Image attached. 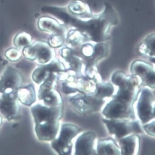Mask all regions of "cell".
Listing matches in <instances>:
<instances>
[{
	"instance_id": "8",
	"label": "cell",
	"mask_w": 155,
	"mask_h": 155,
	"mask_svg": "<svg viewBox=\"0 0 155 155\" xmlns=\"http://www.w3.org/2000/svg\"><path fill=\"white\" fill-rule=\"evenodd\" d=\"M118 87V90L114 98L132 106L139 94L138 79L135 77H127L125 81Z\"/></svg>"
},
{
	"instance_id": "14",
	"label": "cell",
	"mask_w": 155,
	"mask_h": 155,
	"mask_svg": "<svg viewBox=\"0 0 155 155\" xmlns=\"http://www.w3.org/2000/svg\"><path fill=\"white\" fill-rule=\"evenodd\" d=\"M96 135L92 132L82 134L77 139L75 145V155H95L94 148Z\"/></svg>"
},
{
	"instance_id": "23",
	"label": "cell",
	"mask_w": 155,
	"mask_h": 155,
	"mask_svg": "<svg viewBox=\"0 0 155 155\" xmlns=\"http://www.w3.org/2000/svg\"><path fill=\"white\" fill-rule=\"evenodd\" d=\"M6 58L12 62H16L19 61L21 58V53L19 49L16 48H11L6 50L5 52Z\"/></svg>"
},
{
	"instance_id": "5",
	"label": "cell",
	"mask_w": 155,
	"mask_h": 155,
	"mask_svg": "<svg viewBox=\"0 0 155 155\" xmlns=\"http://www.w3.org/2000/svg\"><path fill=\"white\" fill-rule=\"evenodd\" d=\"M31 111L33 117L35 125L47 122L58 121L63 116L62 105L49 107L40 104L31 107Z\"/></svg>"
},
{
	"instance_id": "27",
	"label": "cell",
	"mask_w": 155,
	"mask_h": 155,
	"mask_svg": "<svg viewBox=\"0 0 155 155\" xmlns=\"http://www.w3.org/2000/svg\"><path fill=\"white\" fill-rule=\"evenodd\" d=\"M107 53V49L104 47V45H99L97 46L95 50L94 61L95 62L97 61L100 58L106 55Z\"/></svg>"
},
{
	"instance_id": "30",
	"label": "cell",
	"mask_w": 155,
	"mask_h": 155,
	"mask_svg": "<svg viewBox=\"0 0 155 155\" xmlns=\"http://www.w3.org/2000/svg\"><path fill=\"white\" fill-rule=\"evenodd\" d=\"M82 52L86 56L90 57L94 54V49L91 45L87 44L82 48Z\"/></svg>"
},
{
	"instance_id": "12",
	"label": "cell",
	"mask_w": 155,
	"mask_h": 155,
	"mask_svg": "<svg viewBox=\"0 0 155 155\" xmlns=\"http://www.w3.org/2000/svg\"><path fill=\"white\" fill-rule=\"evenodd\" d=\"M65 71L63 64L58 59H54L50 63L39 66L33 73L32 79L39 84L43 82L52 73L64 72Z\"/></svg>"
},
{
	"instance_id": "29",
	"label": "cell",
	"mask_w": 155,
	"mask_h": 155,
	"mask_svg": "<svg viewBox=\"0 0 155 155\" xmlns=\"http://www.w3.org/2000/svg\"><path fill=\"white\" fill-rule=\"evenodd\" d=\"M144 128L147 133L151 136H155V122L154 121L144 126Z\"/></svg>"
},
{
	"instance_id": "10",
	"label": "cell",
	"mask_w": 155,
	"mask_h": 155,
	"mask_svg": "<svg viewBox=\"0 0 155 155\" xmlns=\"http://www.w3.org/2000/svg\"><path fill=\"white\" fill-rule=\"evenodd\" d=\"M103 114L109 119H121L133 116L131 105L114 98L106 105Z\"/></svg>"
},
{
	"instance_id": "25",
	"label": "cell",
	"mask_w": 155,
	"mask_h": 155,
	"mask_svg": "<svg viewBox=\"0 0 155 155\" xmlns=\"http://www.w3.org/2000/svg\"><path fill=\"white\" fill-rule=\"evenodd\" d=\"M127 77L124 72L122 71H118L113 74L111 81L113 84L116 85V86H119L125 81Z\"/></svg>"
},
{
	"instance_id": "4",
	"label": "cell",
	"mask_w": 155,
	"mask_h": 155,
	"mask_svg": "<svg viewBox=\"0 0 155 155\" xmlns=\"http://www.w3.org/2000/svg\"><path fill=\"white\" fill-rule=\"evenodd\" d=\"M109 133L118 139H121L130 134L140 133L142 132L140 125L135 121L120 119H103Z\"/></svg>"
},
{
	"instance_id": "32",
	"label": "cell",
	"mask_w": 155,
	"mask_h": 155,
	"mask_svg": "<svg viewBox=\"0 0 155 155\" xmlns=\"http://www.w3.org/2000/svg\"><path fill=\"white\" fill-rule=\"evenodd\" d=\"M2 117L1 115H0V127L1 126L2 124Z\"/></svg>"
},
{
	"instance_id": "11",
	"label": "cell",
	"mask_w": 155,
	"mask_h": 155,
	"mask_svg": "<svg viewBox=\"0 0 155 155\" xmlns=\"http://www.w3.org/2000/svg\"><path fill=\"white\" fill-rule=\"evenodd\" d=\"M74 106L82 112L98 111L103 104L102 99L94 95H81L75 96L71 99Z\"/></svg>"
},
{
	"instance_id": "15",
	"label": "cell",
	"mask_w": 155,
	"mask_h": 155,
	"mask_svg": "<svg viewBox=\"0 0 155 155\" xmlns=\"http://www.w3.org/2000/svg\"><path fill=\"white\" fill-rule=\"evenodd\" d=\"M35 125V134L38 139L43 141L54 140L59 130L58 121L47 122Z\"/></svg>"
},
{
	"instance_id": "1",
	"label": "cell",
	"mask_w": 155,
	"mask_h": 155,
	"mask_svg": "<svg viewBox=\"0 0 155 155\" xmlns=\"http://www.w3.org/2000/svg\"><path fill=\"white\" fill-rule=\"evenodd\" d=\"M58 78L55 73L49 75L41 85L38 93V97L43 101L45 105L49 107L62 105L61 94L55 89L57 84Z\"/></svg>"
},
{
	"instance_id": "16",
	"label": "cell",
	"mask_w": 155,
	"mask_h": 155,
	"mask_svg": "<svg viewBox=\"0 0 155 155\" xmlns=\"http://www.w3.org/2000/svg\"><path fill=\"white\" fill-rule=\"evenodd\" d=\"M38 29L41 31L64 36V28L56 20L48 16L39 18L38 22Z\"/></svg>"
},
{
	"instance_id": "13",
	"label": "cell",
	"mask_w": 155,
	"mask_h": 155,
	"mask_svg": "<svg viewBox=\"0 0 155 155\" xmlns=\"http://www.w3.org/2000/svg\"><path fill=\"white\" fill-rule=\"evenodd\" d=\"M131 70L133 75L140 77L144 84L151 88L155 87V72L150 64L137 61L133 63Z\"/></svg>"
},
{
	"instance_id": "31",
	"label": "cell",
	"mask_w": 155,
	"mask_h": 155,
	"mask_svg": "<svg viewBox=\"0 0 155 155\" xmlns=\"http://www.w3.org/2000/svg\"><path fill=\"white\" fill-rule=\"evenodd\" d=\"M61 54L62 57L66 61L72 56V51L68 48H64L62 49Z\"/></svg>"
},
{
	"instance_id": "28",
	"label": "cell",
	"mask_w": 155,
	"mask_h": 155,
	"mask_svg": "<svg viewBox=\"0 0 155 155\" xmlns=\"http://www.w3.org/2000/svg\"><path fill=\"white\" fill-rule=\"evenodd\" d=\"M81 35L78 32H74L73 33L70 34L68 35L67 38L69 43L71 44H78L79 43L80 41H81Z\"/></svg>"
},
{
	"instance_id": "26",
	"label": "cell",
	"mask_w": 155,
	"mask_h": 155,
	"mask_svg": "<svg viewBox=\"0 0 155 155\" xmlns=\"http://www.w3.org/2000/svg\"><path fill=\"white\" fill-rule=\"evenodd\" d=\"M84 6L81 2H74L70 6V10L74 14L81 15L84 14L83 13L85 12V7Z\"/></svg>"
},
{
	"instance_id": "22",
	"label": "cell",
	"mask_w": 155,
	"mask_h": 155,
	"mask_svg": "<svg viewBox=\"0 0 155 155\" xmlns=\"http://www.w3.org/2000/svg\"><path fill=\"white\" fill-rule=\"evenodd\" d=\"M140 46V52L142 54H149L150 56H154V35H150L147 38L146 43Z\"/></svg>"
},
{
	"instance_id": "7",
	"label": "cell",
	"mask_w": 155,
	"mask_h": 155,
	"mask_svg": "<svg viewBox=\"0 0 155 155\" xmlns=\"http://www.w3.org/2000/svg\"><path fill=\"white\" fill-rule=\"evenodd\" d=\"M137 115L143 124L150 121L155 117V100L148 89L142 92L137 105Z\"/></svg>"
},
{
	"instance_id": "18",
	"label": "cell",
	"mask_w": 155,
	"mask_h": 155,
	"mask_svg": "<svg viewBox=\"0 0 155 155\" xmlns=\"http://www.w3.org/2000/svg\"><path fill=\"white\" fill-rule=\"evenodd\" d=\"M18 100L22 104L30 106L36 101V94L33 84L21 87L17 90Z\"/></svg>"
},
{
	"instance_id": "21",
	"label": "cell",
	"mask_w": 155,
	"mask_h": 155,
	"mask_svg": "<svg viewBox=\"0 0 155 155\" xmlns=\"http://www.w3.org/2000/svg\"><path fill=\"white\" fill-rule=\"evenodd\" d=\"M114 88L109 83H100L97 84L95 89V96L100 99L109 97L113 94Z\"/></svg>"
},
{
	"instance_id": "19",
	"label": "cell",
	"mask_w": 155,
	"mask_h": 155,
	"mask_svg": "<svg viewBox=\"0 0 155 155\" xmlns=\"http://www.w3.org/2000/svg\"><path fill=\"white\" fill-rule=\"evenodd\" d=\"M98 155H120V150L113 140L110 139L101 140L97 145Z\"/></svg>"
},
{
	"instance_id": "17",
	"label": "cell",
	"mask_w": 155,
	"mask_h": 155,
	"mask_svg": "<svg viewBox=\"0 0 155 155\" xmlns=\"http://www.w3.org/2000/svg\"><path fill=\"white\" fill-rule=\"evenodd\" d=\"M119 143L122 155H137L140 147V138L137 135H131L120 139Z\"/></svg>"
},
{
	"instance_id": "20",
	"label": "cell",
	"mask_w": 155,
	"mask_h": 155,
	"mask_svg": "<svg viewBox=\"0 0 155 155\" xmlns=\"http://www.w3.org/2000/svg\"><path fill=\"white\" fill-rule=\"evenodd\" d=\"M32 42L31 35L25 31L18 33L16 35L14 40V44L18 49H22L30 46Z\"/></svg>"
},
{
	"instance_id": "24",
	"label": "cell",
	"mask_w": 155,
	"mask_h": 155,
	"mask_svg": "<svg viewBox=\"0 0 155 155\" xmlns=\"http://www.w3.org/2000/svg\"><path fill=\"white\" fill-rule=\"evenodd\" d=\"M64 42V36L59 35H51L49 39V43L52 48H57L61 47Z\"/></svg>"
},
{
	"instance_id": "6",
	"label": "cell",
	"mask_w": 155,
	"mask_h": 155,
	"mask_svg": "<svg viewBox=\"0 0 155 155\" xmlns=\"http://www.w3.org/2000/svg\"><path fill=\"white\" fill-rule=\"evenodd\" d=\"M20 111L17 91L2 93L0 96V115L11 121L19 117Z\"/></svg>"
},
{
	"instance_id": "3",
	"label": "cell",
	"mask_w": 155,
	"mask_h": 155,
	"mask_svg": "<svg viewBox=\"0 0 155 155\" xmlns=\"http://www.w3.org/2000/svg\"><path fill=\"white\" fill-rule=\"evenodd\" d=\"M48 42L35 41L23 49V54L30 61H37L41 64L48 63L52 61L54 51Z\"/></svg>"
},
{
	"instance_id": "9",
	"label": "cell",
	"mask_w": 155,
	"mask_h": 155,
	"mask_svg": "<svg viewBox=\"0 0 155 155\" xmlns=\"http://www.w3.org/2000/svg\"><path fill=\"white\" fill-rule=\"evenodd\" d=\"M23 77L18 71L11 66L7 67L0 79V93L16 91L22 86Z\"/></svg>"
},
{
	"instance_id": "2",
	"label": "cell",
	"mask_w": 155,
	"mask_h": 155,
	"mask_svg": "<svg viewBox=\"0 0 155 155\" xmlns=\"http://www.w3.org/2000/svg\"><path fill=\"white\" fill-rule=\"evenodd\" d=\"M81 131L80 128L73 125H63L58 138L52 141V148L59 155H70L72 151V140Z\"/></svg>"
}]
</instances>
